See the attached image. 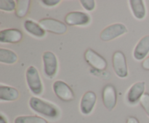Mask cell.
Instances as JSON below:
<instances>
[{
	"instance_id": "cell-1",
	"label": "cell",
	"mask_w": 149,
	"mask_h": 123,
	"mask_svg": "<svg viewBox=\"0 0 149 123\" xmlns=\"http://www.w3.org/2000/svg\"><path fill=\"white\" fill-rule=\"evenodd\" d=\"M29 105L35 112L39 113L48 118L55 119L59 116V110L55 105L36 97L31 98Z\"/></svg>"
},
{
	"instance_id": "cell-2",
	"label": "cell",
	"mask_w": 149,
	"mask_h": 123,
	"mask_svg": "<svg viewBox=\"0 0 149 123\" xmlns=\"http://www.w3.org/2000/svg\"><path fill=\"white\" fill-rule=\"evenodd\" d=\"M26 78L30 91L34 95H40L43 91V85L37 69L33 66L29 67L26 70Z\"/></svg>"
},
{
	"instance_id": "cell-3",
	"label": "cell",
	"mask_w": 149,
	"mask_h": 123,
	"mask_svg": "<svg viewBox=\"0 0 149 123\" xmlns=\"http://www.w3.org/2000/svg\"><path fill=\"white\" fill-rule=\"evenodd\" d=\"M127 33V28L122 23H115L108 26L100 33V37L104 41H109Z\"/></svg>"
},
{
	"instance_id": "cell-4",
	"label": "cell",
	"mask_w": 149,
	"mask_h": 123,
	"mask_svg": "<svg viewBox=\"0 0 149 123\" xmlns=\"http://www.w3.org/2000/svg\"><path fill=\"white\" fill-rule=\"evenodd\" d=\"M39 24L45 30L55 34H64L67 31V25L65 23L53 18L42 19Z\"/></svg>"
},
{
	"instance_id": "cell-5",
	"label": "cell",
	"mask_w": 149,
	"mask_h": 123,
	"mask_svg": "<svg viewBox=\"0 0 149 123\" xmlns=\"http://www.w3.org/2000/svg\"><path fill=\"white\" fill-rule=\"evenodd\" d=\"M113 68L115 73L121 78H126L128 75V68L125 54L121 51H117L113 55Z\"/></svg>"
},
{
	"instance_id": "cell-6",
	"label": "cell",
	"mask_w": 149,
	"mask_h": 123,
	"mask_svg": "<svg viewBox=\"0 0 149 123\" xmlns=\"http://www.w3.org/2000/svg\"><path fill=\"white\" fill-rule=\"evenodd\" d=\"M44 64V72L45 75L49 78H54L58 71V59L54 53L45 52L42 56Z\"/></svg>"
},
{
	"instance_id": "cell-7",
	"label": "cell",
	"mask_w": 149,
	"mask_h": 123,
	"mask_svg": "<svg viewBox=\"0 0 149 123\" xmlns=\"http://www.w3.org/2000/svg\"><path fill=\"white\" fill-rule=\"evenodd\" d=\"M54 93L60 99L63 101H71L74 99V93L66 82L56 80L52 85Z\"/></svg>"
},
{
	"instance_id": "cell-8",
	"label": "cell",
	"mask_w": 149,
	"mask_h": 123,
	"mask_svg": "<svg viewBox=\"0 0 149 123\" xmlns=\"http://www.w3.org/2000/svg\"><path fill=\"white\" fill-rule=\"evenodd\" d=\"M86 62L97 70H104L107 67V62L99 54L91 49H88L84 53Z\"/></svg>"
},
{
	"instance_id": "cell-9",
	"label": "cell",
	"mask_w": 149,
	"mask_h": 123,
	"mask_svg": "<svg viewBox=\"0 0 149 123\" xmlns=\"http://www.w3.org/2000/svg\"><path fill=\"white\" fill-rule=\"evenodd\" d=\"M102 98L105 107L109 111L113 109L117 102V94L115 87L111 84H107L103 88Z\"/></svg>"
},
{
	"instance_id": "cell-10",
	"label": "cell",
	"mask_w": 149,
	"mask_h": 123,
	"mask_svg": "<svg viewBox=\"0 0 149 123\" xmlns=\"http://www.w3.org/2000/svg\"><path fill=\"white\" fill-rule=\"evenodd\" d=\"M90 22V17L88 14L83 12H71L65 17V23L68 25H86Z\"/></svg>"
},
{
	"instance_id": "cell-11",
	"label": "cell",
	"mask_w": 149,
	"mask_h": 123,
	"mask_svg": "<svg viewBox=\"0 0 149 123\" xmlns=\"http://www.w3.org/2000/svg\"><path fill=\"white\" fill-rule=\"evenodd\" d=\"M97 101V96L93 91H87L82 96L80 102V110L85 115L90 114L93 111Z\"/></svg>"
},
{
	"instance_id": "cell-12",
	"label": "cell",
	"mask_w": 149,
	"mask_h": 123,
	"mask_svg": "<svg viewBox=\"0 0 149 123\" xmlns=\"http://www.w3.org/2000/svg\"><path fill=\"white\" fill-rule=\"evenodd\" d=\"M23 34L20 30L8 28L0 31V42L5 43H16L21 41Z\"/></svg>"
},
{
	"instance_id": "cell-13",
	"label": "cell",
	"mask_w": 149,
	"mask_h": 123,
	"mask_svg": "<svg viewBox=\"0 0 149 123\" xmlns=\"http://www.w3.org/2000/svg\"><path fill=\"white\" fill-rule=\"evenodd\" d=\"M146 83L145 82H138L132 85L130 88L127 93V101L130 104H135L138 103L142 98L145 93Z\"/></svg>"
},
{
	"instance_id": "cell-14",
	"label": "cell",
	"mask_w": 149,
	"mask_h": 123,
	"mask_svg": "<svg viewBox=\"0 0 149 123\" xmlns=\"http://www.w3.org/2000/svg\"><path fill=\"white\" fill-rule=\"evenodd\" d=\"M149 52V35L143 37L138 41L134 49V58L141 61L145 59Z\"/></svg>"
},
{
	"instance_id": "cell-15",
	"label": "cell",
	"mask_w": 149,
	"mask_h": 123,
	"mask_svg": "<svg viewBox=\"0 0 149 123\" xmlns=\"http://www.w3.org/2000/svg\"><path fill=\"white\" fill-rule=\"evenodd\" d=\"M19 98V92L16 88L7 85H0V100L1 101H15Z\"/></svg>"
},
{
	"instance_id": "cell-16",
	"label": "cell",
	"mask_w": 149,
	"mask_h": 123,
	"mask_svg": "<svg viewBox=\"0 0 149 123\" xmlns=\"http://www.w3.org/2000/svg\"><path fill=\"white\" fill-rule=\"evenodd\" d=\"M24 28L29 33L37 38H42L45 36V30L40 26V25L31 20L24 22Z\"/></svg>"
},
{
	"instance_id": "cell-17",
	"label": "cell",
	"mask_w": 149,
	"mask_h": 123,
	"mask_svg": "<svg viewBox=\"0 0 149 123\" xmlns=\"http://www.w3.org/2000/svg\"><path fill=\"white\" fill-rule=\"evenodd\" d=\"M131 10L134 16L138 20H143L146 17V10L142 0H131L130 1Z\"/></svg>"
},
{
	"instance_id": "cell-18",
	"label": "cell",
	"mask_w": 149,
	"mask_h": 123,
	"mask_svg": "<svg viewBox=\"0 0 149 123\" xmlns=\"http://www.w3.org/2000/svg\"><path fill=\"white\" fill-rule=\"evenodd\" d=\"M17 61V56L14 52L7 49H0V62L1 63L13 65Z\"/></svg>"
},
{
	"instance_id": "cell-19",
	"label": "cell",
	"mask_w": 149,
	"mask_h": 123,
	"mask_svg": "<svg viewBox=\"0 0 149 123\" xmlns=\"http://www.w3.org/2000/svg\"><path fill=\"white\" fill-rule=\"evenodd\" d=\"M31 1L29 0H18L16 1L15 14L18 17H24L30 8Z\"/></svg>"
},
{
	"instance_id": "cell-20",
	"label": "cell",
	"mask_w": 149,
	"mask_h": 123,
	"mask_svg": "<svg viewBox=\"0 0 149 123\" xmlns=\"http://www.w3.org/2000/svg\"><path fill=\"white\" fill-rule=\"evenodd\" d=\"M14 123H48L47 120L39 116H19L14 120Z\"/></svg>"
},
{
	"instance_id": "cell-21",
	"label": "cell",
	"mask_w": 149,
	"mask_h": 123,
	"mask_svg": "<svg viewBox=\"0 0 149 123\" xmlns=\"http://www.w3.org/2000/svg\"><path fill=\"white\" fill-rule=\"evenodd\" d=\"M0 10L13 12L16 10V2L13 0H0Z\"/></svg>"
},
{
	"instance_id": "cell-22",
	"label": "cell",
	"mask_w": 149,
	"mask_h": 123,
	"mask_svg": "<svg viewBox=\"0 0 149 123\" xmlns=\"http://www.w3.org/2000/svg\"><path fill=\"white\" fill-rule=\"evenodd\" d=\"M141 107L143 108L145 111L146 112L147 115L149 117V93H145L143 95L142 98L140 100Z\"/></svg>"
},
{
	"instance_id": "cell-23",
	"label": "cell",
	"mask_w": 149,
	"mask_h": 123,
	"mask_svg": "<svg viewBox=\"0 0 149 123\" xmlns=\"http://www.w3.org/2000/svg\"><path fill=\"white\" fill-rule=\"evenodd\" d=\"M80 3L87 11H93L95 7V1L94 0H81Z\"/></svg>"
},
{
	"instance_id": "cell-24",
	"label": "cell",
	"mask_w": 149,
	"mask_h": 123,
	"mask_svg": "<svg viewBox=\"0 0 149 123\" xmlns=\"http://www.w3.org/2000/svg\"><path fill=\"white\" fill-rule=\"evenodd\" d=\"M42 2L45 5L48 6V7H53V6H56L57 4H59L61 1L60 0H43Z\"/></svg>"
},
{
	"instance_id": "cell-25",
	"label": "cell",
	"mask_w": 149,
	"mask_h": 123,
	"mask_svg": "<svg viewBox=\"0 0 149 123\" xmlns=\"http://www.w3.org/2000/svg\"><path fill=\"white\" fill-rule=\"evenodd\" d=\"M142 67L146 70H149V56L146 58L142 62Z\"/></svg>"
},
{
	"instance_id": "cell-26",
	"label": "cell",
	"mask_w": 149,
	"mask_h": 123,
	"mask_svg": "<svg viewBox=\"0 0 149 123\" xmlns=\"http://www.w3.org/2000/svg\"><path fill=\"white\" fill-rule=\"evenodd\" d=\"M126 123H140L138 119L135 117H130L127 120Z\"/></svg>"
},
{
	"instance_id": "cell-27",
	"label": "cell",
	"mask_w": 149,
	"mask_h": 123,
	"mask_svg": "<svg viewBox=\"0 0 149 123\" xmlns=\"http://www.w3.org/2000/svg\"><path fill=\"white\" fill-rule=\"evenodd\" d=\"M0 123H7V119L4 117L2 114H1L0 115Z\"/></svg>"
}]
</instances>
